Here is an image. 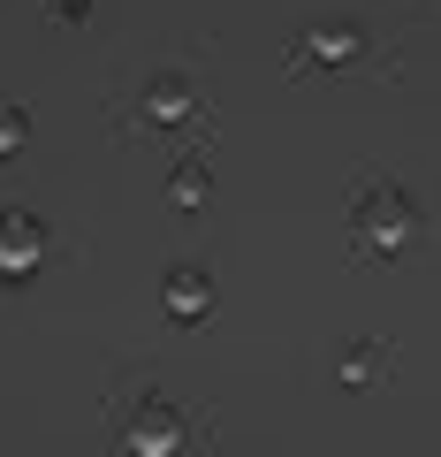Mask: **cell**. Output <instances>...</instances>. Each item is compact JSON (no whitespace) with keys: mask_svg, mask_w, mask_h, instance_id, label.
I'll list each match as a JSON object with an SVG mask.
<instances>
[{"mask_svg":"<svg viewBox=\"0 0 441 457\" xmlns=\"http://www.w3.org/2000/svg\"><path fill=\"white\" fill-rule=\"evenodd\" d=\"M365 228L380 237V252H396L411 237V206H396V198H373V213H365Z\"/></svg>","mask_w":441,"mask_h":457,"instance_id":"1","label":"cell"}]
</instances>
